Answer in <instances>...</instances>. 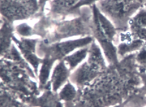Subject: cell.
<instances>
[{"mask_svg": "<svg viewBox=\"0 0 146 107\" xmlns=\"http://www.w3.org/2000/svg\"><path fill=\"white\" fill-rule=\"evenodd\" d=\"M89 48H82L80 50H77L75 53L68 55L64 57V61L67 65L70 70H73L84 61L88 55Z\"/></svg>", "mask_w": 146, "mask_h": 107, "instance_id": "8", "label": "cell"}, {"mask_svg": "<svg viewBox=\"0 0 146 107\" xmlns=\"http://www.w3.org/2000/svg\"><path fill=\"white\" fill-rule=\"evenodd\" d=\"M55 60L51 57L44 56L43 61L40 64V68L38 73L39 88L40 89H51V85L48 81L51 76V70L53 65L55 63Z\"/></svg>", "mask_w": 146, "mask_h": 107, "instance_id": "7", "label": "cell"}, {"mask_svg": "<svg viewBox=\"0 0 146 107\" xmlns=\"http://www.w3.org/2000/svg\"><path fill=\"white\" fill-rule=\"evenodd\" d=\"M15 30L19 35L23 37H31L35 34L34 29L27 23H22L17 25L15 27Z\"/></svg>", "mask_w": 146, "mask_h": 107, "instance_id": "13", "label": "cell"}, {"mask_svg": "<svg viewBox=\"0 0 146 107\" xmlns=\"http://www.w3.org/2000/svg\"><path fill=\"white\" fill-rule=\"evenodd\" d=\"M138 75L143 84V86L140 89V92L143 94H146V70L144 69H139Z\"/></svg>", "mask_w": 146, "mask_h": 107, "instance_id": "16", "label": "cell"}, {"mask_svg": "<svg viewBox=\"0 0 146 107\" xmlns=\"http://www.w3.org/2000/svg\"><path fill=\"white\" fill-rule=\"evenodd\" d=\"M143 7L146 9V1L144 2V4H143Z\"/></svg>", "mask_w": 146, "mask_h": 107, "instance_id": "18", "label": "cell"}, {"mask_svg": "<svg viewBox=\"0 0 146 107\" xmlns=\"http://www.w3.org/2000/svg\"><path fill=\"white\" fill-rule=\"evenodd\" d=\"M71 70L66 65L64 60L59 61L51 73L49 83L51 90L57 92L70 79Z\"/></svg>", "mask_w": 146, "mask_h": 107, "instance_id": "4", "label": "cell"}, {"mask_svg": "<svg viewBox=\"0 0 146 107\" xmlns=\"http://www.w3.org/2000/svg\"><path fill=\"white\" fill-rule=\"evenodd\" d=\"M13 27L9 22H5V25H2L1 30V55L3 56L9 51V48L13 40Z\"/></svg>", "mask_w": 146, "mask_h": 107, "instance_id": "9", "label": "cell"}, {"mask_svg": "<svg viewBox=\"0 0 146 107\" xmlns=\"http://www.w3.org/2000/svg\"><path fill=\"white\" fill-rule=\"evenodd\" d=\"M144 41L138 39H134L131 42H121L117 48V53L122 57L128 53H131L136 50H140L144 45Z\"/></svg>", "mask_w": 146, "mask_h": 107, "instance_id": "10", "label": "cell"}, {"mask_svg": "<svg viewBox=\"0 0 146 107\" xmlns=\"http://www.w3.org/2000/svg\"><path fill=\"white\" fill-rule=\"evenodd\" d=\"M96 1L98 0H80L79 2H78L77 4H75L71 9L69 10V12H72L74 11V10H76V9H79L80 7L82 6H88V5H94Z\"/></svg>", "mask_w": 146, "mask_h": 107, "instance_id": "15", "label": "cell"}, {"mask_svg": "<svg viewBox=\"0 0 146 107\" xmlns=\"http://www.w3.org/2000/svg\"><path fill=\"white\" fill-rule=\"evenodd\" d=\"M78 96V90L75 88V84L70 80H69L62 87L59 93V96L62 101L70 102L75 100Z\"/></svg>", "mask_w": 146, "mask_h": 107, "instance_id": "11", "label": "cell"}, {"mask_svg": "<svg viewBox=\"0 0 146 107\" xmlns=\"http://www.w3.org/2000/svg\"><path fill=\"white\" fill-rule=\"evenodd\" d=\"M130 26L146 28V9L144 7L140 9L136 15L131 20Z\"/></svg>", "mask_w": 146, "mask_h": 107, "instance_id": "12", "label": "cell"}, {"mask_svg": "<svg viewBox=\"0 0 146 107\" xmlns=\"http://www.w3.org/2000/svg\"><path fill=\"white\" fill-rule=\"evenodd\" d=\"M13 40L18 47L25 61L33 68L35 74L38 75L39 65L42 63L43 59L38 57L35 53L38 40L21 38V40H19L15 36H13Z\"/></svg>", "mask_w": 146, "mask_h": 107, "instance_id": "2", "label": "cell"}, {"mask_svg": "<svg viewBox=\"0 0 146 107\" xmlns=\"http://www.w3.org/2000/svg\"><path fill=\"white\" fill-rule=\"evenodd\" d=\"M129 101H130V99H128L127 100V101H124V102L121 103V104H118V105L113 106H111V107H125V106H126L127 104L128 103H129Z\"/></svg>", "mask_w": 146, "mask_h": 107, "instance_id": "17", "label": "cell"}, {"mask_svg": "<svg viewBox=\"0 0 146 107\" xmlns=\"http://www.w3.org/2000/svg\"><path fill=\"white\" fill-rule=\"evenodd\" d=\"M87 62L94 70L100 73H104L107 69L101 49L95 41L92 42L89 48Z\"/></svg>", "mask_w": 146, "mask_h": 107, "instance_id": "6", "label": "cell"}, {"mask_svg": "<svg viewBox=\"0 0 146 107\" xmlns=\"http://www.w3.org/2000/svg\"><path fill=\"white\" fill-rule=\"evenodd\" d=\"M135 61L139 65V69L146 70V42H145L141 49L138 50V53L135 55Z\"/></svg>", "mask_w": 146, "mask_h": 107, "instance_id": "14", "label": "cell"}, {"mask_svg": "<svg viewBox=\"0 0 146 107\" xmlns=\"http://www.w3.org/2000/svg\"><path fill=\"white\" fill-rule=\"evenodd\" d=\"M101 73L94 70L88 62H86L82 64L75 72L71 73L70 80L78 87H82L90 84Z\"/></svg>", "mask_w": 146, "mask_h": 107, "instance_id": "3", "label": "cell"}, {"mask_svg": "<svg viewBox=\"0 0 146 107\" xmlns=\"http://www.w3.org/2000/svg\"><path fill=\"white\" fill-rule=\"evenodd\" d=\"M29 104L34 107H64L59 93L51 89H45L40 96L30 100Z\"/></svg>", "mask_w": 146, "mask_h": 107, "instance_id": "5", "label": "cell"}, {"mask_svg": "<svg viewBox=\"0 0 146 107\" xmlns=\"http://www.w3.org/2000/svg\"><path fill=\"white\" fill-rule=\"evenodd\" d=\"M93 42V39L91 37H86L82 38L77 39L74 40L65 41V42H58L51 46L41 45L39 48L42 49L45 55L51 57L55 61H62L70 53L79 48H85Z\"/></svg>", "mask_w": 146, "mask_h": 107, "instance_id": "1", "label": "cell"}, {"mask_svg": "<svg viewBox=\"0 0 146 107\" xmlns=\"http://www.w3.org/2000/svg\"><path fill=\"white\" fill-rule=\"evenodd\" d=\"M145 1H146V0H143V2H145Z\"/></svg>", "mask_w": 146, "mask_h": 107, "instance_id": "19", "label": "cell"}]
</instances>
